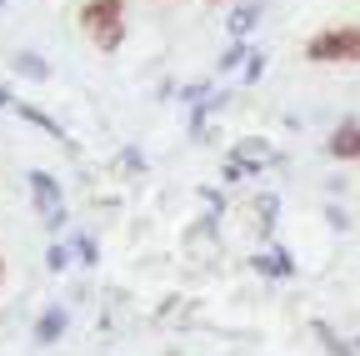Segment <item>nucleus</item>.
Returning a JSON list of instances; mask_svg holds the SVG:
<instances>
[{
    "mask_svg": "<svg viewBox=\"0 0 360 356\" xmlns=\"http://www.w3.org/2000/svg\"><path fill=\"white\" fill-rule=\"evenodd\" d=\"M330 156L335 161H360V121H345L330 136Z\"/></svg>",
    "mask_w": 360,
    "mask_h": 356,
    "instance_id": "4",
    "label": "nucleus"
},
{
    "mask_svg": "<svg viewBox=\"0 0 360 356\" xmlns=\"http://www.w3.org/2000/svg\"><path fill=\"white\" fill-rule=\"evenodd\" d=\"M45 266H51V271H65V266H70V251H65V246H51V251H45Z\"/></svg>",
    "mask_w": 360,
    "mask_h": 356,
    "instance_id": "6",
    "label": "nucleus"
},
{
    "mask_svg": "<svg viewBox=\"0 0 360 356\" xmlns=\"http://www.w3.org/2000/svg\"><path fill=\"white\" fill-rule=\"evenodd\" d=\"M250 20H255V11H236V20H231V30H236V35H245V30H250Z\"/></svg>",
    "mask_w": 360,
    "mask_h": 356,
    "instance_id": "7",
    "label": "nucleus"
},
{
    "mask_svg": "<svg viewBox=\"0 0 360 356\" xmlns=\"http://www.w3.org/2000/svg\"><path fill=\"white\" fill-rule=\"evenodd\" d=\"M30 196H35V211H40L45 226H60V221H65V201H60L56 181L45 171H30Z\"/></svg>",
    "mask_w": 360,
    "mask_h": 356,
    "instance_id": "3",
    "label": "nucleus"
},
{
    "mask_svg": "<svg viewBox=\"0 0 360 356\" xmlns=\"http://www.w3.org/2000/svg\"><path fill=\"white\" fill-rule=\"evenodd\" d=\"M0 106H6V91H0Z\"/></svg>",
    "mask_w": 360,
    "mask_h": 356,
    "instance_id": "10",
    "label": "nucleus"
},
{
    "mask_svg": "<svg viewBox=\"0 0 360 356\" xmlns=\"http://www.w3.org/2000/svg\"><path fill=\"white\" fill-rule=\"evenodd\" d=\"M75 251H80V261H96V241H90V236H80Z\"/></svg>",
    "mask_w": 360,
    "mask_h": 356,
    "instance_id": "9",
    "label": "nucleus"
},
{
    "mask_svg": "<svg viewBox=\"0 0 360 356\" xmlns=\"http://www.w3.org/2000/svg\"><path fill=\"white\" fill-rule=\"evenodd\" d=\"M80 30L96 51H115L125 40V0H85L80 6Z\"/></svg>",
    "mask_w": 360,
    "mask_h": 356,
    "instance_id": "1",
    "label": "nucleus"
},
{
    "mask_svg": "<svg viewBox=\"0 0 360 356\" xmlns=\"http://www.w3.org/2000/svg\"><path fill=\"white\" fill-rule=\"evenodd\" d=\"M20 70H25V75H35V80H40V75H45V66H40V61H35V56H20Z\"/></svg>",
    "mask_w": 360,
    "mask_h": 356,
    "instance_id": "8",
    "label": "nucleus"
},
{
    "mask_svg": "<svg viewBox=\"0 0 360 356\" xmlns=\"http://www.w3.org/2000/svg\"><path fill=\"white\" fill-rule=\"evenodd\" d=\"M60 331H65V311H60V306H56V311H45V317L35 321V341H45V346L60 341Z\"/></svg>",
    "mask_w": 360,
    "mask_h": 356,
    "instance_id": "5",
    "label": "nucleus"
},
{
    "mask_svg": "<svg viewBox=\"0 0 360 356\" xmlns=\"http://www.w3.org/2000/svg\"><path fill=\"white\" fill-rule=\"evenodd\" d=\"M305 61L315 66H350L360 61V25H330L305 40Z\"/></svg>",
    "mask_w": 360,
    "mask_h": 356,
    "instance_id": "2",
    "label": "nucleus"
}]
</instances>
